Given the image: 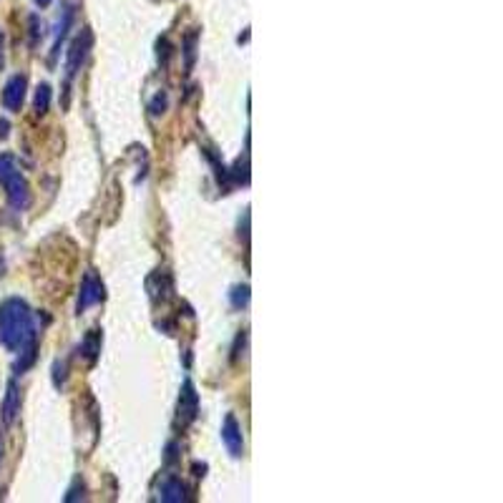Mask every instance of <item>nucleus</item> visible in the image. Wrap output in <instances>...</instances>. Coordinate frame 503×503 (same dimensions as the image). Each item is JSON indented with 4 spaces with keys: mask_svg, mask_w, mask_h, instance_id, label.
I'll list each match as a JSON object with an SVG mask.
<instances>
[{
    "mask_svg": "<svg viewBox=\"0 0 503 503\" xmlns=\"http://www.w3.org/2000/svg\"><path fill=\"white\" fill-rule=\"evenodd\" d=\"M0 345L11 352L36 348V320L21 297H8L0 304Z\"/></svg>",
    "mask_w": 503,
    "mask_h": 503,
    "instance_id": "nucleus-1",
    "label": "nucleus"
},
{
    "mask_svg": "<svg viewBox=\"0 0 503 503\" xmlns=\"http://www.w3.org/2000/svg\"><path fill=\"white\" fill-rule=\"evenodd\" d=\"M50 106V86L49 84H40L36 88V99H33V109H36L38 116H43V113L49 111Z\"/></svg>",
    "mask_w": 503,
    "mask_h": 503,
    "instance_id": "nucleus-13",
    "label": "nucleus"
},
{
    "mask_svg": "<svg viewBox=\"0 0 503 503\" xmlns=\"http://www.w3.org/2000/svg\"><path fill=\"white\" fill-rule=\"evenodd\" d=\"M163 109H166V96H163V93H156L154 101L149 103L151 116H159V113H163Z\"/></svg>",
    "mask_w": 503,
    "mask_h": 503,
    "instance_id": "nucleus-15",
    "label": "nucleus"
},
{
    "mask_svg": "<svg viewBox=\"0 0 503 503\" xmlns=\"http://www.w3.org/2000/svg\"><path fill=\"white\" fill-rule=\"evenodd\" d=\"M197 40H199V31L194 28L187 38H184V56H187V71L194 68V61H197Z\"/></svg>",
    "mask_w": 503,
    "mask_h": 503,
    "instance_id": "nucleus-12",
    "label": "nucleus"
},
{
    "mask_svg": "<svg viewBox=\"0 0 503 503\" xmlns=\"http://www.w3.org/2000/svg\"><path fill=\"white\" fill-rule=\"evenodd\" d=\"M21 413V390L15 385V380L8 383V390H5V401H3V420L5 426H11L13 420Z\"/></svg>",
    "mask_w": 503,
    "mask_h": 503,
    "instance_id": "nucleus-8",
    "label": "nucleus"
},
{
    "mask_svg": "<svg viewBox=\"0 0 503 503\" xmlns=\"http://www.w3.org/2000/svg\"><path fill=\"white\" fill-rule=\"evenodd\" d=\"M40 8H46V5H50V0H36Z\"/></svg>",
    "mask_w": 503,
    "mask_h": 503,
    "instance_id": "nucleus-17",
    "label": "nucleus"
},
{
    "mask_svg": "<svg viewBox=\"0 0 503 503\" xmlns=\"http://www.w3.org/2000/svg\"><path fill=\"white\" fill-rule=\"evenodd\" d=\"M0 455H3V443H0Z\"/></svg>",
    "mask_w": 503,
    "mask_h": 503,
    "instance_id": "nucleus-18",
    "label": "nucleus"
},
{
    "mask_svg": "<svg viewBox=\"0 0 503 503\" xmlns=\"http://www.w3.org/2000/svg\"><path fill=\"white\" fill-rule=\"evenodd\" d=\"M149 292L154 300H169L172 297V292H174V282H172V277L166 275V272H156V275L149 277Z\"/></svg>",
    "mask_w": 503,
    "mask_h": 503,
    "instance_id": "nucleus-10",
    "label": "nucleus"
},
{
    "mask_svg": "<svg viewBox=\"0 0 503 503\" xmlns=\"http://www.w3.org/2000/svg\"><path fill=\"white\" fill-rule=\"evenodd\" d=\"M199 413V395H197V388L194 383L187 380L184 388H181V395H179V408H176V428H189L194 423V418Z\"/></svg>",
    "mask_w": 503,
    "mask_h": 503,
    "instance_id": "nucleus-4",
    "label": "nucleus"
},
{
    "mask_svg": "<svg viewBox=\"0 0 503 503\" xmlns=\"http://www.w3.org/2000/svg\"><path fill=\"white\" fill-rule=\"evenodd\" d=\"M222 440H225L226 451L232 453L234 458H239L244 453V440H242V426L237 423V418L229 413L222 423Z\"/></svg>",
    "mask_w": 503,
    "mask_h": 503,
    "instance_id": "nucleus-7",
    "label": "nucleus"
},
{
    "mask_svg": "<svg viewBox=\"0 0 503 503\" xmlns=\"http://www.w3.org/2000/svg\"><path fill=\"white\" fill-rule=\"evenodd\" d=\"M229 300L234 307H247L250 304V287L247 285H237V287L232 289V295H229Z\"/></svg>",
    "mask_w": 503,
    "mask_h": 503,
    "instance_id": "nucleus-14",
    "label": "nucleus"
},
{
    "mask_svg": "<svg viewBox=\"0 0 503 503\" xmlns=\"http://www.w3.org/2000/svg\"><path fill=\"white\" fill-rule=\"evenodd\" d=\"M103 300V282L99 279V275L93 269H88L84 282H81V292H78V302H75V313L81 314L84 310H88L91 304Z\"/></svg>",
    "mask_w": 503,
    "mask_h": 503,
    "instance_id": "nucleus-5",
    "label": "nucleus"
},
{
    "mask_svg": "<svg viewBox=\"0 0 503 503\" xmlns=\"http://www.w3.org/2000/svg\"><path fill=\"white\" fill-rule=\"evenodd\" d=\"M0 187L8 191V201H11L13 209L23 212L31 204V187L11 154H0Z\"/></svg>",
    "mask_w": 503,
    "mask_h": 503,
    "instance_id": "nucleus-2",
    "label": "nucleus"
},
{
    "mask_svg": "<svg viewBox=\"0 0 503 503\" xmlns=\"http://www.w3.org/2000/svg\"><path fill=\"white\" fill-rule=\"evenodd\" d=\"M91 46H93V33H91V28H84V31L71 40L68 56H66V81H68V86H71V81L78 75L81 66L86 63Z\"/></svg>",
    "mask_w": 503,
    "mask_h": 503,
    "instance_id": "nucleus-3",
    "label": "nucleus"
},
{
    "mask_svg": "<svg viewBox=\"0 0 503 503\" xmlns=\"http://www.w3.org/2000/svg\"><path fill=\"white\" fill-rule=\"evenodd\" d=\"M159 499H162L163 503L189 501V490L179 478H166L162 483V490H159Z\"/></svg>",
    "mask_w": 503,
    "mask_h": 503,
    "instance_id": "nucleus-9",
    "label": "nucleus"
},
{
    "mask_svg": "<svg viewBox=\"0 0 503 503\" xmlns=\"http://www.w3.org/2000/svg\"><path fill=\"white\" fill-rule=\"evenodd\" d=\"M81 352L88 357V363L93 365L96 363V357H99L101 352V332L99 330H91L84 342H81Z\"/></svg>",
    "mask_w": 503,
    "mask_h": 503,
    "instance_id": "nucleus-11",
    "label": "nucleus"
},
{
    "mask_svg": "<svg viewBox=\"0 0 503 503\" xmlns=\"http://www.w3.org/2000/svg\"><path fill=\"white\" fill-rule=\"evenodd\" d=\"M0 137H8V121H0Z\"/></svg>",
    "mask_w": 503,
    "mask_h": 503,
    "instance_id": "nucleus-16",
    "label": "nucleus"
},
{
    "mask_svg": "<svg viewBox=\"0 0 503 503\" xmlns=\"http://www.w3.org/2000/svg\"><path fill=\"white\" fill-rule=\"evenodd\" d=\"M25 88H28L25 75H13V78H8V84L3 88V106H5L8 111H18V109L23 106Z\"/></svg>",
    "mask_w": 503,
    "mask_h": 503,
    "instance_id": "nucleus-6",
    "label": "nucleus"
}]
</instances>
